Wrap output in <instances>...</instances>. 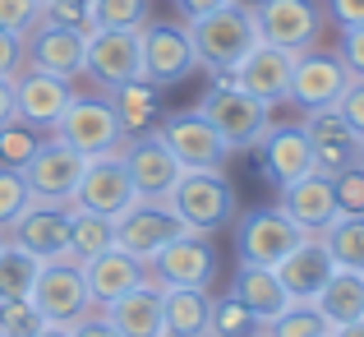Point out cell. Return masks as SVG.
<instances>
[{
  "mask_svg": "<svg viewBox=\"0 0 364 337\" xmlns=\"http://www.w3.org/2000/svg\"><path fill=\"white\" fill-rule=\"evenodd\" d=\"M42 264L46 259H37L33 249H23L18 240L5 236V245H0V301H28Z\"/></svg>",
  "mask_w": 364,
  "mask_h": 337,
  "instance_id": "cell-31",
  "label": "cell"
},
{
  "mask_svg": "<svg viewBox=\"0 0 364 337\" xmlns=\"http://www.w3.org/2000/svg\"><path fill=\"white\" fill-rule=\"evenodd\" d=\"M33 337H70V328H65V323H42Z\"/></svg>",
  "mask_w": 364,
  "mask_h": 337,
  "instance_id": "cell-50",
  "label": "cell"
},
{
  "mask_svg": "<svg viewBox=\"0 0 364 337\" xmlns=\"http://www.w3.org/2000/svg\"><path fill=\"white\" fill-rule=\"evenodd\" d=\"M328 14L341 28H355V24H364V0H328Z\"/></svg>",
  "mask_w": 364,
  "mask_h": 337,
  "instance_id": "cell-46",
  "label": "cell"
},
{
  "mask_svg": "<svg viewBox=\"0 0 364 337\" xmlns=\"http://www.w3.org/2000/svg\"><path fill=\"white\" fill-rule=\"evenodd\" d=\"M263 337H267V333H263Z\"/></svg>",
  "mask_w": 364,
  "mask_h": 337,
  "instance_id": "cell-56",
  "label": "cell"
},
{
  "mask_svg": "<svg viewBox=\"0 0 364 337\" xmlns=\"http://www.w3.org/2000/svg\"><path fill=\"white\" fill-rule=\"evenodd\" d=\"M341 65H346L350 79H364V24L355 28H341V46H337Z\"/></svg>",
  "mask_w": 364,
  "mask_h": 337,
  "instance_id": "cell-44",
  "label": "cell"
},
{
  "mask_svg": "<svg viewBox=\"0 0 364 337\" xmlns=\"http://www.w3.org/2000/svg\"><path fill=\"white\" fill-rule=\"evenodd\" d=\"M231 5H235V9H249V14H254V9L263 5V0H231Z\"/></svg>",
  "mask_w": 364,
  "mask_h": 337,
  "instance_id": "cell-51",
  "label": "cell"
},
{
  "mask_svg": "<svg viewBox=\"0 0 364 337\" xmlns=\"http://www.w3.org/2000/svg\"><path fill=\"white\" fill-rule=\"evenodd\" d=\"M258 328H263V323H258L235 296L213 301V337H258Z\"/></svg>",
  "mask_w": 364,
  "mask_h": 337,
  "instance_id": "cell-37",
  "label": "cell"
},
{
  "mask_svg": "<svg viewBox=\"0 0 364 337\" xmlns=\"http://www.w3.org/2000/svg\"><path fill=\"white\" fill-rule=\"evenodd\" d=\"M107 102L116 107L124 134H143L161 120V88L152 79H129V83H116L107 88Z\"/></svg>",
  "mask_w": 364,
  "mask_h": 337,
  "instance_id": "cell-29",
  "label": "cell"
},
{
  "mask_svg": "<svg viewBox=\"0 0 364 337\" xmlns=\"http://www.w3.org/2000/svg\"><path fill=\"white\" fill-rule=\"evenodd\" d=\"M42 19H46V9L37 0H0V28H9L18 37H28Z\"/></svg>",
  "mask_w": 364,
  "mask_h": 337,
  "instance_id": "cell-41",
  "label": "cell"
},
{
  "mask_svg": "<svg viewBox=\"0 0 364 337\" xmlns=\"http://www.w3.org/2000/svg\"><path fill=\"white\" fill-rule=\"evenodd\" d=\"M332 273H337V264H332V254H328V245H323L318 231H309V236H304L300 245H295L291 254L277 264V277H282L286 296H291V301H300V305H314V301H318V291L328 286Z\"/></svg>",
  "mask_w": 364,
  "mask_h": 337,
  "instance_id": "cell-22",
  "label": "cell"
},
{
  "mask_svg": "<svg viewBox=\"0 0 364 337\" xmlns=\"http://www.w3.org/2000/svg\"><path fill=\"white\" fill-rule=\"evenodd\" d=\"M318 236H323V245H328L337 268L364 273V213H337Z\"/></svg>",
  "mask_w": 364,
  "mask_h": 337,
  "instance_id": "cell-32",
  "label": "cell"
},
{
  "mask_svg": "<svg viewBox=\"0 0 364 337\" xmlns=\"http://www.w3.org/2000/svg\"><path fill=\"white\" fill-rule=\"evenodd\" d=\"M37 152V134H33V125H23V120H9L5 130H0V167H18L23 171V162Z\"/></svg>",
  "mask_w": 364,
  "mask_h": 337,
  "instance_id": "cell-38",
  "label": "cell"
},
{
  "mask_svg": "<svg viewBox=\"0 0 364 337\" xmlns=\"http://www.w3.org/2000/svg\"><path fill=\"white\" fill-rule=\"evenodd\" d=\"M42 323L46 319L33 305V296L28 301H0V337H33Z\"/></svg>",
  "mask_w": 364,
  "mask_h": 337,
  "instance_id": "cell-39",
  "label": "cell"
},
{
  "mask_svg": "<svg viewBox=\"0 0 364 337\" xmlns=\"http://www.w3.org/2000/svg\"><path fill=\"white\" fill-rule=\"evenodd\" d=\"M0 245H5V231H0Z\"/></svg>",
  "mask_w": 364,
  "mask_h": 337,
  "instance_id": "cell-54",
  "label": "cell"
},
{
  "mask_svg": "<svg viewBox=\"0 0 364 337\" xmlns=\"http://www.w3.org/2000/svg\"><path fill=\"white\" fill-rule=\"evenodd\" d=\"M51 139L70 143L83 157H102V152H116L124 143V125L107 98H74L65 115L51 125Z\"/></svg>",
  "mask_w": 364,
  "mask_h": 337,
  "instance_id": "cell-4",
  "label": "cell"
},
{
  "mask_svg": "<svg viewBox=\"0 0 364 337\" xmlns=\"http://www.w3.org/2000/svg\"><path fill=\"white\" fill-rule=\"evenodd\" d=\"M263 328H267V337H332V323L323 319L318 305H300V301H291L272 323H263Z\"/></svg>",
  "mask_w": 364,
  "mask_h": 337,
  "instance_id": "cell-34",
  "label": "cell"
},
{
  "mask_svg": "<svg viewBox=\"0 0 364 337\" xmlns=\"http://www.w3.org/2000/svg\"><path fill=\"white\" fill-rule=\"evenodd\" d=\"M208 337H213V333H208Z\"/></svg>",
  "mask_w": 364,
  "mask_h": 337,
  "instance_id": "cell-55",
  "label": "cell"
},
{
  "mask_svg": "<svg viewBox=\"0 0 364 337\" xmlns=\"http://www.w3.org/2000/svg\"><path fill=\"white\" fill-rule=\"evenodd\" d=\"M350 74L341 65V56L332 51H300L291 70V102L304 111H328L337 107V98L346 93Z\"/></svg>",
  "mask_w": 364,
  "mask_h": 337,
  "instance_id": "cell-14",
  "label": "cell"
},
{
  "mask_svg": "<svg viewBox=\"0 0 364 337\" xmlns=\"http://www.w3.org/2000/svg\"><path fill=\"white\" fill-rule=\"evenodd\" d=\"M70 222H74V204H65V199H33L18 213V222L9 227V240L33 249L37 259H60V254H70Z\"/></svg>",
  "mask_w": 364,
  "mask_h": 337,
  "instance_id": "cell-12",
  "label": "cell"
},
{
  "mask_svg": "<svg viewBox=\"0 0 364 337\" xmlns=\"http://www.w3.org/2000/svg\"><path fill=\"white\" fill-rule=\"evenodd\" d=\"M360 167H364V143H360Z\"/></svg>",
  "mask_w": 364,
  "mask_h": 337,
  "instance_id": "cell-52",
  "label": "cell"
},
{
  "mask_svg": "<svg viewBox=\"0 0 364 337\" xmlns=\"http://www.w3.org/2000/svg\"><path fill=\"white\" fill-rule=\"evenodd\" d=\"M9 120H18L14 115V79H0V130H5Z\"/></svg>",
  "mask_w": 364,
  "mask_h": 337,
  "instance_id": "cell-47",
  "label": "cell"
},
{
  "mask_svg": "<svg viewBox=\"0 0 364 337\" xmlns=\"http://www.w3.org/2000/svg\"><path fill=\"white\" fill-rule=\"evenodd\" d=\"M258 152H263V176L277 190H286L300 176L318 171V157H314V143L304 134V125H272L263 134V143H258Z\"/></svg>",
  "mask_w": 364,
  "mask_h": 337,
  "instance_id": "cell-20",
  "label": "cell"
},
{
  "mask_svg": "<svg viewBox=\"0 0 364 337\" xmlns=\"http://www.w3.org/2000/svg\"><path fill=\"white\" fill-rule=\"evenodd\" d=\"M222 5H231V0H176V9L185 19H198V14H208V9H222Z\"/></svg>",
  "mask_w": 364,
  "mask_h": 337,
  "instance_id": "cell-48",
  "label": "cell"
},
{
  "mask_svg": "<svg viewBox=\"0 0 364 337\" xmlns=\"http://www.w3.org/2000/svg\"><path fill=\"white\" fill-rule=\"evenodd\" d=\"M304 134H309L314 143V157H318V171H341V167H355L360 162V134L350 130L346 120H341L337 111H309V120H304Z\"/></svg>",
  "mask_w": 364,
  "mask_h": 337,
  "instance_id": "cell-25",
  "label": "cell"
},
{
  "mask_svg": "<svg viewBox=\"0 0 364 337\" xmlns=\"http://www.w3.org/2000/svg\"><path fill=\"white\" fill-rule=\"evenodd\" d=\"M37 5H42V9H46V5H51V0H37Z\"/></svg>",
  "mask_w": 364,
  "mask_h": 337,
  "instance_id": "cell-53",
  "label": "cell"
},
{
  "mask_svg": "<svg viewBox=\"0 0 364 337\" xmlns=\"http://www.w3.org/2000/svg\"><path fill=\"white\" fill-rule=\"evenodd\" d=\"M70 337H120V328L107 319V314H83L79 323H70Z\"/></svg>",
  "mask_w": 364,
  "mask_h": 337,
  "instance_id": "cell-45",
  "label": "cell"
},
{
  "mask_svg": "<svg viewBox=\"0 0 364 337\" xmlns=\"http://www.w3.org/2000/svg\"><path fill=\"white\" fill-rule=\"evenodd\" d=\"M134 199H139V190H134V180H129L124 157L120 152H102V157H88V167H83L70 204L83 208V213H102V217L116 222Z\"/></svg>",
  "mask_w": 364,
  "mask_h": 337,
  "instance_id": "cell-9",
  "label": "cell"
},
{
  "mask_svg": "<svg viewBox=\"0 0 364 337\" xmlns=\"http://www.w3.org/2000/svg\"><path fill=\"white\" fill-rule=\"evenodd\" d=\"M309 231H300L282 208H258V213L240 217L235 231V249H240V264H258V268H277L291 254Z\"/></svg>",
  "mask_w": 364,
  "mask_h": 337,
  "instance_id": "cell-10",
  "label": "cell"
},
{
  "mask_svg": "<svg viewBox=\"0 0 364 337\" xmlns=\"http://www.w3.org/2000/svg\"><path fill=\"white\" fill-rule=\"evenodd\" d=\"M291 70H295V51H286V46H267V42H254V51H249L245 61L235 65L231 74H226V79H231L235 88H245L249 98L277 107V102L291 98Z\"/></svg>",
  "mask_w": 364,
  "mask_h": 337,
  "instance_id": "cell-15",
  "label": "cell"
},
{
  "mask_svg": "<svg viewBox=\"0 0 364 337\" xmlns=\"http://www.w3.org/2000/svg\"><path fill=\"white\" fill-rule=\"evenodd\" d=\"M83 46H88V33L74 24H55V19H42V24L28 33V65L46 74H60V79H79L83 74Z\"/></svg>",
  "mask_w": 364,
  "mask_h": 337,
  "instance_id": "cell-19",
  "label": "cell"
},
{
  "mask_svg": "<svg viewBox=\"0 0 364 337\" xmlns=\"http://www.w3.org/2000/svg\"><path fill=\"white\" fill-rule=\"evenodd\" d=\"M83 74H92L102 88L143 79V37H139V28H88Z\"/></svg>",
  "mask_w": 364,
  "mask_h": 337,
  "instance_id": "cell-8",
  "label": "cell"
},
{
  "mask_svg": "<svg viewBox=\"0 0 364 337\" xmlns=\"http://www.w3.org/2000/svg\"><path fill=\"white\" fill-rule=\"evenodd\" d=\"M79 268H83V282H88L92 305H111V301H120L124 291H134V286L143 282V268L148 264H139V259L124 254L120 245H111V249H102V254L83 259Z\"/></svg>",
  "mask_w": 364,
  "mask_h": 337,
  "instance_id": "cell-24",
  "label": "cell"
},
{
  "mask_svg": "<svg viewBox=\"0 0 364 337\" xmlns=\"http://www.w3.org/2000/svg\"><path fill=\"white\" fill-rule=\"evenodd\" d=\"M120 157H124V167H129V180H134V190H139V199H166L171 190H176L180 171H185L171 157L166 143L157 139V130H143Z\"/></svg>",
  "mask_w": 364,
  "mask_h": 337,
  "instance_id": "cell-21",
  "label": "cell"
},
{
  "mask_svg": "<svg viewBox=\"0 0 364 337\" xmlns=\"http://www.w3.org/2000/svg\"><path fill=\"white\" fill-rule=\"evenodd\" d=\"M33 190H28L23 171L18 167H0V231H9L18 222V213H23L28 204H33Z\"/></svg>",
  "mask_w": 364,
  "mask_h": 337,
  "instance_id": "cell-36",
  "label": "cell"
},
{
  "mask_svg": "<svg viewBox=\"0 0 364 337\" xmlns=\"http://www.w3.org/2000/svg\"><path fill=\"white\" fill-rule=\"evenodd\" d=\"M70 102H74V88L60 74L33 70V65L14 74V115L23 125H33V130H51Z\"/></svg>",
  "mask_w": 364,
  "mask_h": 337,
  "instance_id": "cell-17",
  "label": "cell"
},
{
  "mask_svg": "<svg viewBox=\"0 0 364 337\" xmlns=\"http://www.w3.org/2000/svg\"><path fill=\"white\" fill-rule=\"evenodd\" d=\"M198 111L208 115V125L222 134V143L231 152L258 148V143H263V134L272 130V107H267V102H258V98H249V93L235 88L231 79L217 83V88H208L203 102H198Z\"/></svg>",
  "mask_w": 364,
  "mask_h": 337,
  "instance_id": "cell-2",
  "label": "cell"
},
{
  "mask_svg": "<svg viewBox=\"0 0 364 337\" xmlns=\"http://www.w3.org/2000/svg\"><path fill=\"white\" fill-rule=\"evenodd\" d=\"M254 28L258 42L267 46H286V51H309L323 33V9L314 0H263L254 9Z\"/></svg>",
  "mask_w": 364,
  "mask_h": 337,
  "instance_id": "cell-11",
  "label": "cell"
},
{
  "mask_svg": "<svg viewBox=\"0 0 364 337\" xmlns=\"http://www.w3.org/2000/svg\"><path fill=\"white\" fill-rule=\"evenodd\" d=\"M143 79H152L157 88H171L180 83L189 70H194V42H189V28L180 24H143Z\"/></svg>",
  "mask_w": 364,
  "mask_h": 337,
  "instance_id": "cell-13",
  "label": "cell"
},
{
  "mask_svg": "<svg viewBox=\"0 0 364 337\" xmlns=\"http://www.w3.org/2000/svg\"><path fill=\"white\" fill-rule=\"evenodd\" d=\"M332 111H337L341 120H346L350 130H355L360 139H364V79H350V83H346V93L337 98V107H332Z\"/></svg>",
  "mask_w": 364,
  "mask_h": 337,
  "instance_id": "cell-43",
  "label": "cell"
},
{
  "mask_svg": "<svg viewBox=\"0 0 364 337\" xmlns=\"http://www.w3.org/2000/svg\"><path fill=\"white\" fill-rule=\"evenodd\" d=\"M23 65H28V37L0 28V79H14Z\"/></svg>",
  "mask_w": 364,
  "mask_h": 337,
  "instance_id": "cell-42",
  "label": "cell"
},
{
  "mask_svg": "<svg viewBox=\"0 0 364 337\" xmlns=\"http://www.w3.org/2000/svg\"><path fill=\"white\" fill-rule=\"evenodd\" d=\"M277 208H282V213L291 217L300 231H323L332 217L341 213L337 195H332V176H328V171H309V176H300L295 185H286Z\"/></svg>",
  "mask_w": 364,
  "mask_h": 337,
  "instance_id": "cell-23",
  "label": "cell"
},
{
  "mask_svg": "<svg viewBox=\"0 0 364 337\" xmlns=\"http://www.w3.org/2000/svg\"><path fill=\"white\" fill-rule=\"evenodd\" d=\"M332 337H364V319H355V323H341V328H332Z\"/></svg>",
  "mask_w": 364,
  "mask_h": 337,
  "instance_id": "cell-49",
  "label": "cell"
},
{
  "mask_svg": "<svg viewBox=\"0 0 364 337\" xmlns=\"http://www.w3.org/2000/svg\"><path fill=\"white\" fill-rule=\"evenodd\" d=\"M83 167H88L83 152H74L70 143H60V139H46V143H37V152L23 162V180L37 199H65V204H70Z\"/></svg>",
  "mask_w": 364,
  "mask_h": 337,
  "instance_id": "cell-18",
  "label": "cell"
},
{
  "mask_svg": "<svg viewBox=\"0 0 364 337\" xmlns=\"http://www.w3.org/2000/svg\"><path fill=\"white\" fill-rule=\"evenodd\" d=\"M189 42H194V61L213 74H231L235 65L254 51L258 42V28L249 9L222 5V9H208V14L189 19Z\"/></svg>",
  "mask_w": 364,
  "mask_h": 337,
  "instance_id": "cell-1",
  "label": "cell"
},
{
  "mask_svg": "<svg viewBox=\"0 0 364 337\" xmlns=\"http://www.w3.org/2000/svg\"><path fill=\"white\" fill-rule=\"evenodd\" d=\"M107 319L120 328V337H166V314H161V286H152L143 277L134 291H124L120 301L102 305Z\"/></svg>",
  "mask_w": 364,
  "mask_h": 337,
  "instance_id": "cell-26",
  "label": "cell"
},
{
  "mask_svg": "<svg viewBox=\"0 0 364 337\" xmlns=\"http://www.w3.org/2000/svg\"><path fill=\"white\" fill-rule=\"evenodd\" d=\"M148 0H88V28H143Z\"/></svg>",
  "mask_w": 364,
  "mask_h": 337,
  "instance_id": "cell-35",
  "label": "cell"
},
{
  "mask_svg": "<svg viewBox=\"0 0 364 337\" xmlns=\"http://www.w3.org/2000/svg\"><path fill=\"white\" fill-rule=\"evenodd\" d=\"M166 204L185 217L189 231L208 236V231L226 227L235 217V185L222 171H180V180L166 195Z\"/></svg>",
  "mask_w": 364,
  "mask_h": 337,
  "instance_id": "cell-3",
  "label": "cell"
},
{
  "mask_svg": "<svg viewBox=\"0 0 364 337\" xmlns=\"http://www.w3.org/2000/svg\"><path fill=\"white\" fill-rule=\"evenodd\" d=\"M176 236H189V227L166 199H134L116 217V245L124 254H134L139 264H148V259L157 254L161 245H171Z\"/></svg>",
  "mask_w": 364,
  "mask_h": 337,
  "instance_id": "cell-6",
  "label": "cell"
},
{
  "mask_svg": "<svg viewBox=\"0 0 364 337\" xmlns=\"http://www.w3.org/2000/svg\"><path fill=\"white\" fill-rule=\"evenodd\" d=\"M157 139L171 148V157L180 162L185 171H222L226 157H231V148L222 143V134L208 125L203 111H176V115H161L157 125Z\"/></svg>",
  "mask_w": 364,
  "mask_h": 337,
  "instance_id": "cell-5",
  "label": "cell"
},
{
  "mask_svg": "<svg viewBox=\"0 0 364 337\" xmlns=\"http://www.w3.org/2000/svg\"><path fill=\"white\" fill-rule=\"evenodd\" d=\"M166 337H208L213 333V296L208 286H161Z\"/></svg>",
  "mask_w": 364,
  "mask_h": 337,
  "instance_id": "cell-28",
  "label": "cell"
},
{
  "mask_svg": "<svg viewBox=\"0 0 364 337\" xmlns=\"http://www.w3.org/2000/svg\"><path fill=\"white\" fill-rule=\"evenodd\" d=\"M157 286H208L217 273V254L208 245V236L189 231V236H176L171 245H161L157 254L148 259Z\"/></svg>",
  "mask_w": 364,
  "mask_h": 337,
  "instance_id": "cell-16",
  "label": "cell"
},
{
  "mask_svg": "<svg viewBox=\"0 0 364 337\" xmlns=\"http://www.w3.org/2000/svg\"><path fill=\"white\" fill-rule=\"evenodd\" d=\"M323 310V319L332 323V328H341V323H355L364 319V273H350V268H337V273L328 277V286L318 291V301H314Z\"/></svg>",
  "mask_w": 364,
  "mask_h": 337,
  "instance_id": "cell-30",
  "label": "cell"
},
{
  "mask_svg": "<svg viewBox=\"0 0 364 337\" xmlns=\"http://www.w3.org/2000/svg\"><path fill=\"white\" fill-rule=\"evenodd\" d=\"M33 305L42 310L46 323H79L83 314L92 310V296H88V282H83V268L74 254H60V259H46L42 273H37V286H33Z\"/></svg>",
  "mask_w": 364,
  "mask_h": 337,
  "instance_id": "cell-7",
  "label": "cell"
},
{
  "mask_svg": "<svg viewBox=\"0 0 364 337\" xmlns=\"http://www.w3.org/2000/svg\"><path fill=\"white\" fill-rule=\"evenodd\" d=\"M116 245V222L102 213H83V208H74V222H70V254L79 259H92L102 254V249Z\"/></svg>",
  "mask_w": 364,
  "mask_h": 337,
  "instance_id": "cell-33",
  "label": "cell"
},
{
  "mask_svg": "<svg viewBox=\"0 0 364 337\" xmlns=\"http://www.w3.org/2000/svg\"><path fill=\"white\" fill-rule=\"evenodd\" d=\"M332 195H337L341 213H364V167H341L332 171Z\"/></svg>",
  "mask_w": 364,
  "mask_h": 337,
  "instance_id": "cell-40",
  "label": "cell"
},
{
  "mask_svg": "<svg viewBox=\"0 0 364 337\" xmlns=\"http://www.w3.org/2000/svg\"><path fill=\"white\" fill-rule=\"evenodd\" d=\"M231 296L254 314L258 323H272L277 314L291 305V296H286L277 268H258V264H240V273L231 277Z\"/></svg>",
  "mask_w": 364,
  "mask_h": 337,
  "instance_id": "cell-27",
  "label": "cell"
}]
</instances>
